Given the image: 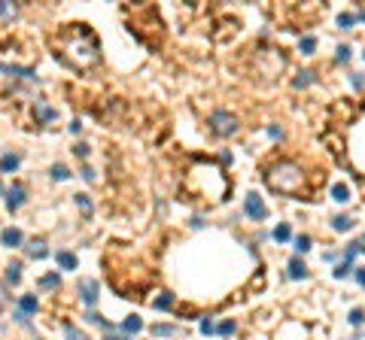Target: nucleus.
Segmentation results:
<instances>
[{"mask_svg":"<svg viewBox=\"0 0 365 340\" xmlns=\"http://www.w3.org/2000/svg\"><path fill=\"white\" fill-rule=\"evenodd\" d=\"M58 58L67 61L76 70H85V67H95L100 61V46L98 37L91 33L85 25H70L58 33Z\"/></svg>","mask_w":365,"mask_h":340,"instance_id":"obj_1","label":"nucleus"},{"mask_svg":"<svg viewBox=\"0 0 365 340\" xmlns=\"http://www.w3.org/2000/svg\"><path fill=\"white\" fill-rule=\"evenodd\" d=\"M265 183L271 185V191H280V195H299L304 188V173L299 164L280 161V164L265 170Z\"/></svg>","mask_w":365,"mask_h":340,"instance_id":"obj_2","label":"nucleus"},{"mask_svg":"<svg viewBox=\"0 0 365 340\" xmlns=\"http://www.w3.org/2000/svg\"><path fill=\"white\" fill-rule=\"evenodd\" d=\"M210 131L219 134V137H232V134L237 131V119L232 116V112H225V109H216L210 116Z\"/></svg>","mask_w":365,"mask_h":340,"instance_id":"obj_3","label":"nucleus"},{"mask_svg":"<svg viewBox=\"0 0 365 340\" xmlns=\"http://www.w3.org/2000/svg\"><path fill=\"white\" fill-rule=\"evenodd\" d=\"M244 213H247L249 219H268V207L262 203V198L256 195V191H253V195H247V201H244Z\"/></svg>","mask_w":365,"mask_h":340,"instance_id":"obj_4","label":"nucleus"},{"mask_svg":"<svg viewBox=\"0 0 365 340\" xmlns=\"http://www.w3.org/2000/svg\"><path fill=\"white\" fill-rule=\"evenodd\" d=\"M79 298L85 301V307H95V301H98V282L95 279H83V282H79Z\"/></svg>","mask_w":365,"mask_h":340,"instance_id":"obj_5","label":"nucleus"},{"mask_svg":"<svg viewBox=\"0 0 365 340\" xmlns=\"http://www.w3.org/2000/svg\"><path fill=\"white\" fill-rule=\"evenodd\" d=\"M21 203H25V185H13L6 191V207L9 210H18Z\"/></svg>","mask_w":365,"mask_h":340,"instance_id":"obj_6","label":"nucleus"},{"mask_svg":"<svg viewBox=\"0 0 365 340\" xmlns=\"http://www.w3.org/2000/svg\"><path fill=\"white\" fill-rule=\"evenodd\" d=\"M37 298H33V294H21L18 298V313H25V316H31V313H37Z\"/></svg>","mask_w":365,"mask_h":340,"instance_id":"obj_7","label":"nucleus"},{"mask_svg":"<svg viewBox=\"0 0 365 340\" xmlns=\"http://www.w3.org/2000/svg\"><path fill=\"white\" fill-rule=\"evenodd\" d=\"M18 164H21L18 155H3V158H0V173H16Z\"/></svg>","mask_w":365,"mask_h":340,"instance_id":"obj_8","label":"nucleus"},{"mask_svg":"<svg viewBox=\"0 0 365 340\" xmlns=\"http://www.w3.org/2000/svg\"><path fill=\"white\" fill-rule=\"evenodd\" d=\"M0 240H3V246L13 249V246H18V243H21V231H18V228H6L3 234H0Z\"/></svg>","mask_w":365,"mask_h":340,"instance_id":"obj_9","label":"nucleus"},{"mask_svg":"<svg viewBox=\"0 0 365 340\" xmlns=\"http://www.w3.org/2000/svg\"><path fill=\"white\" fill-rule=\"evenodd\" d=\"M304 277H307L304 262H301V258H292V262H289V279H304Z\"/></svg>","mask_w":365,"mask_h":340,"instance_id":"obj_10","label":"nucleus"},{"mask_svg":"<svg viewBox=\"0 0 365 340\" xmlns=\"http://www.w3.org/2000/svg\"><path fill=\"white\" fill-rule=\"evenodd\" d=\"M55 262H58V267H64V270H76V255L73 252H58V255H55Z\"/></svg>","mask_w":365,"mask_h":340,"instance_id":"obj_11","label":"nucleus"},{"mask_svg":"<svg viewBox=\"0 0 365 340\" xmlns=\"http://www.w3.org/2000/svg\"><path fill=\"white\" fill-rule=\"evenodd\" d=\"M25 252H28L31 258H46V255H49V249H46L43 240H33L31 246H25Z\"/></svg>","mask_w":365,"mask_h":340,"instance_id":"obj_12","label":"nucleus"},{"mask_svg":"<svg viewBox=\"0 0 365 340\" xmlns=\"http://www.w3.org/2000/svg\"><path fill=\"white\" fill-rule=\"evenodd\" d=\"M140 328H143V319H140V316H128V319L122 322V331H125V334H137Z\"/></svg>","mask_w":365,"mask_h":340,"instance_id":"obj_13","label":"nucleus"},{"mask_svg":"<svg viewBox=\"0 0 365 340\" xmlns=\"http://www.w3.org/2000/svg\"><path fill=\"white\" fill-rule=\"evenodd\" d=\"M332 228H335L338 234H347V231L353 228V216H335V219H332Z\"/></svg>","mask_w":365,"mask_h":340,"instance_id":"obj_14","label":"nucleus"},{"mask_svg":"<svg viewBox=\"0 0 365 340\" xmlns=\"http://www.w3.org/2000/svg\"><path fill=\"white\" fill-rule=\"evenodd\" d=\"M152 307H155V310H170V307H174V294H170V292H162V294L152 301Z\"/></svg>","mask_w":365,"mask_h":340,"instance_id":"obj_15","label":"nucleus"},{"mask_svg":"<svg viewBox=\"0 0 365 340\" xmlns=\"http://www.w3.org/2000/svg\"><path fill=\"white\" fill-rule=\"evenodd\" d=\"M271 237H274V240H277V243H286L289 237H292V228H289L286 222H280L277 228H274V234H271Z\"/></svg>","mask_w":365,"mask_h":340,"instance_id":"obj_16","label":"nucleus"},{"mask_svg":"<svg viewBox=\"0 0 365 340\" xmlns=\"http://www.w3.org/2000/svg\"><path fill=\"white\" fill-rule=\"evenodd\" d=\"M332 198H335L338 203H344V201H350V188H347L344 183H335V185H332Z\"/></svg>","mask_w":365,"mask_h":340,"instance_id":"obj_17","label":"nucleus"},{"mask_svg":"<svg viewBox=\"0 0 365 340\" xmlns=\"http://www.w3.org/2000/svg\"><path fill=\"white\" fill-rule=\"evenodd\" d=\"M356 21H359V15H356V13H341V15H338V25H341V31H350L353 25H356Z\"/></svg>","mask_w":365,"mask_h":340,"instance_id":"obj_18","label":"nucleus"},{"mask_svg":"<svg viewBox=\"0 0 365 340\" xmlns=\"http://www.w3.org/2000/svg\"><path fill=\"white\" fill-rule=\"evenodd\" d=\"M64 337H67V340H88V337L79 331L76 325H70V322H64Z\"/></svg>","mask_w":365,"mask_h":340,"instance_id":"obj_19","label":"nucleus"},{"mask_svg":"<svg viewBox=\"0 0 365 340\" xmlns=\"http://www.w3.org/2000/svg\"><path fill=\"white\" fill-rule=\"evenodd\" d=\"M18 279H21V264H9L6 267V282H9V286H16Z\"/></svg>","mask_w":365,"mask_h":340,"instance_id":"obj_20","label":"nucleus"},{"mask_svg":"<svg viewBox=\"0 0 365 340\" xmlns=\"http://www.w3.org/2000/svg\"><path fill=\"white\" fill-rule=\"evenodd\" d=\"M61 282V274H46L43 279H40V289H55Z\"/></svg>","mask_w":365,"mask_h":340,"instance_id":"obj_21","label":"nucleus"},{"mask_svg":"<svg viewBox=\"0 0 365 340\" xmlns=\"http://www.w3.org/2000/svg\"><path fill=\"white\" fill-rule=\"evenodd\" d=\"M292 246H295V252H307V249H311V237H307V234L295 237V240H292Z\"/></svg>","mask_w":365,"mask_h":340,"instance_id":"obj_22","label":"nucleus"},{"mask_svg":"<svg viewBox=\"0 0 365 340\" xmlns=\"http://www.w3.org/2000/svg\"><path fill=\"white\" fill-rule=\"evenodd\" d=\"M152 334H155V337H174V334H177V328H174V325H155V328H152Z\"/></svg>","mask_w":365,"mask_h":340,"instance_id":"obj_23","label":"nucleus"},{"mask_svg":"<svg viewBox=\"0 0 365 340\" xmlns=\"http://www.w3.org/2000/svg\"><path fill=\"white\" fill-rule=\"evenodd\" d=\"M314 82V70H304V73H299V79H295V88H304V85H311Z\"/></svg>","mask_w":365,"mask_h":340,"instance_id":"obj_24","label":"nucleus"},{"mask_svg":"<svg viewBox=\"0 0 365 340\" xmlns=\"http://www.w3.org/2000/svg\"><path fill=\"white\" fill-rule=\"evenodd\" d=\"M37 116H40L43 122H52V119H55V109H49L46 104H40V100H37Z\"/></svg>","mask_w":365,"mask_h":340,"instance_id":"obj_25","label":"nucleus"},{"mask_svg":"<svg viewBox=\"0 0 365 340\" xmlns=\"http://www.w3.org/2000/svg\"><path fill=\"white\" fill-rule=\"evenodd\" d=\"M67 176H70V170H67L64 164H55V167H52V179H61V183H64Z\"/></svg>","mask_w":365,"mask_h":340,"instance_id":"obj_26","label":"nucleus"},{"mask_svg":"<svg viewBox=\"0 0 365 340\" xmlns=\"http://www.w3.org/2000/svg\"><path fill=\"white\" fill-rule=\"evenodd\" d=\"M16 15V6L6 3V0H0V18H13Z\"/></svg>","mask_w":365,"mask_h":340,"instance_id":"obj_27","label":"nucleus"},{"mask_svg":"<svg viewBox=\"0 0 365 340\" xmlns=\"http://www.w3.org/2000/svg\"><path fill=\"white\" fill-rule=\"evenodd\" d=\"M314 49H316V40L314 37H301V52L304 55H314Z\"/></svg>","mask_w":365,"mask_h":340,"instance_id":"obj_28","label":"nucleus"},{"mask_svg":"<svg viewBox=\"0 0 365 340\" xmlns=\"http://www.w3.org/2000/svg\"><path fill=\"white\" fill-rule=\"evenodd\" d=\"M234 328H237V325H234V322H232V319H228V322H222V325H219V328H216V331H219V334H222V337H228V334H234Z\"/></svg>","mask_w":365,"mask_h":340,"instance_id":"obj_29","label":"nucleus"},{"mask_svg":"<svg viewBox=\"0 0 365 340\" xmlns=\"http://www.w3.org/2000/svg\"><path fill=\"white\" fill-rule=\"evenodd\" d=\"M350 85L356 88V92H362V88H365V76H362V73H353V76H350Z\"/></svg>","mask_w":365,"mask_h":340,"instance_id":"obj_30","label":"nucleus"},{"mask_svg":"<svg viewBox=\"0 0 365 340\" xmlns=\"http://www.w3.org/2000/svg\"><path fill=\"white\" fill-rule=\"evenodd\" d=\"M73 198H76V207H79V210H85V213H91V201H88L85 195H73Z\"/></svg>","mask_w":365,"mask_h":340,"instance_id":"obj_31","label":"nucleus"},{"mask_svg":"<svg viewBox=\"0 0 365 340\" xmlns=\"http://www.w3.org/2000/svg\"><path fill=\"white\" fill-rule=\"evenodd\" d=\"M350 322H353V325H362V322H365V313H362L359 307H356V310H350Z\"/></svg>","mask_w":365,"mask_h":340,"instance_id":"obj_32","label":"nucleus"},{"mask_svg":"<svg viewBox=\"0 0 365 340\" xmlns=\"http://www.w3.org/2000/svg\"><path fill=\"white\" fill-rule=\"evenodd\" d=\"M213 331H216V325L210 319H201V334H213Z\"/></svg>","mask_w":365,"mask_h":340,"instance_id":"obj_33","label":"nucleus"},{"mask_svg":"<svg viewBox=\"0 0 365 340\" xmlns=\"http://www.w3.org/2000/svg\"><path fill=\"white\" fill-rule=\"evenodd\" d=\"M350 46H338V61H350Z\"/></svg>","mask_w":365,"mask_h":340,"instance_id":"obj_34","label":"nucleus"},{"mask_svg":"<svg viewBox=\"0 0 365 340\" xmlns=\"http://www.w3.org/2000/svg\"><path fill=\"white\" fill-rule=\"evenodd\" d=\"M73 152H76L79 158H85V155H88L91 149H88V146H85V143H76V146H73Z\"/></svg>","mask_w":365,"mask_h":340,"instance_id":"obj_35","label":"nucleus"},{"mask_svg":"<svg viewBox=\"0 0 365 340\" xmlns=\"http://www.w3.org/2000/svg\"><path fill=\"white\" fill-rule=\"evenodd\" d=\"M353 277H356V282L365 289V267H356V270H353Z\"/></svg>","mask_w":365,"mask_h":340,"instance_id":"obj_36","label":"nucleus"},{"mask_svg":"<svg viewBox=\"0 0 365 340\" xmlns=\"http://www.w3.org/2000/svg\"><path fill=\"white\" fill-rule=\"evenodd\" d=\"M70 131H73V134H79V131H83V122L73 119V122H70Z\"/></svg>","mask_w":365,"mask_h":340,"instance_id":"obj_37","label":"nucleus"},{"mask_svg":"<svg viewBox=\"0 0 365 340\" xmlns=\"http://www.w3.org/2000/svg\"><path fill=\"white\" fill-rule=\"evenodd\" d=\"M83 179H95V170H91V167H83Z\"/></svg>","mask_w":365,"mask_h":340,"instance_id":"obj_38","label":"nucleus"},{"mask_svg":"<svg viewBox=\"0 0 365 340\" xmlns=\"http://www.w3.org/2000/svg\"><path fill=\"white\" fill-rule=\"evenodd\" d=\"M9 70V64H0V73H6Z\"/></svg>","mask_w":365,"mask_h":340,"instance_id":"obj_39","label":"nucleus"},{"mask_svg":"<svg viewBox=\"0 0 365 340\" xmlns=\"http://www.w3.org/2000/svg\"><path fill=\"white\" fill-rule=\"evenodd\" d=\"M359 18H362V21H365V9H362V13H359Z\"/></svg>","mask_w":365,"mask_h":340,"instance_id":"obj_40","label":"nucleus"}]
</instances>
